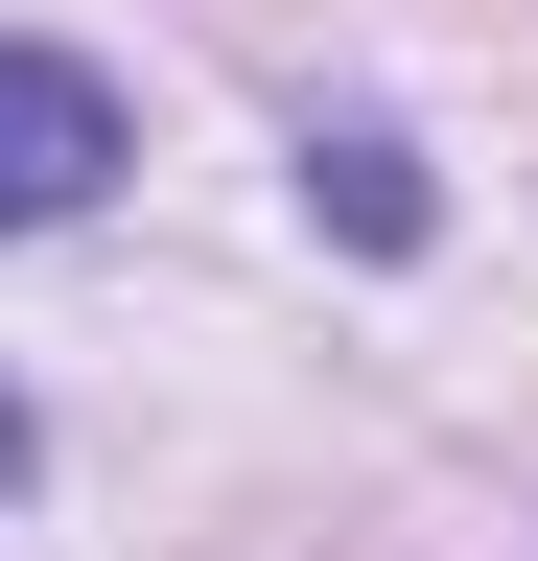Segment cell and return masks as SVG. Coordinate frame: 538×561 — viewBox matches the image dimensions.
<instances>
[{"instance_id":"6da1fadb","label":"cell","mask_w":538,"mask_h":561,"mask_svg":"<svg viewBox=\"0 0 538 561\" xmlns=\"http://www.w3.org/2000/svg\"><path fill=\"white\" fill-rule=\"evenodd\" d=\"M117 187V94L71 47H0V234H47V210H94Z\"/></svg>"},{"instance_id":"7a4b0ae2","label":"cell","mask_w":538,"mask_h":561,"mask_svg":"<svg viewBox=\"0 0 538 561\" xmlns=\"http://www.w3.org/2000/svg\"><path fill=\"white\" fill-rule=\"evenodd\" d=\"M0 491H24V398H0Z\"/></svg>"}]
</instances>
